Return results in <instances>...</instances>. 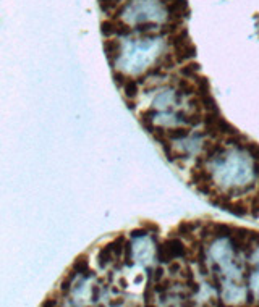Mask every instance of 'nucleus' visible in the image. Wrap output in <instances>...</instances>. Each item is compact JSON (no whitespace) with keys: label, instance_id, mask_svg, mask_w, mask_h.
<instances>
[{"label":"nucleus","instance_id":"f257e3e1","mask_svg":"<svg viewBox=\"0 0 259 307\" xmlns=\"http://www.w3.org/2000/svg\"><path fill=\"white\" fill-rule=\"evenodd\" d=\"M71 268L75 270L78 275H81L84 280L96 277V272L89 268V257H88V254H80V256H78L75 261H73Z\"/></svg>","mask_w":259,"mask_h":307},{"label":"nucleus","instance_id":"f03ea898","mask_svg":"<svg viewBox=\"0 0 259 307\" xmlns=\"http://www.w3.org/2000/svg\"><path fill=\"white\" fill-rule=\"evenodd\" d=\"M121 42L120 39H105L104 41V52H105V57H107V60L110 62V65H115V62L118 60L120 55H121Z\"/></svg>","mask_w":259,"mask_h":307},{"label":"nucleus","instance_id":"7ed1b4c3","mask_svg":"<svg viewBox=\"0 0 259 307\" xmlns=\"http://www.w3.org/2000/svg\"><path fill=\"white\" fill-rule=\"evenodd\" d=\"M212 178H214L212 173L206 167H193L191 170H189V183L194 184V186L203 184V183H214Z\"/></svg>","mask_w":259,"mask_h":307},{"label":"nucleus","instance_id":"20e7f679","mask_svg":"<svg viewBox=\"0 0 259 307\" xmlns=\"http://www.w3.org/2000/svg\"><path fill=\"white\" fill-rule=\"evenodd\" d=\"M172 52H173V55H175L177 63L180 65V63H183L187 60H191V58L196 55V47H194L191 41H187L183 45L177 47V49H172Z\"/></svg>","mask_w":259,"mask_h":307},{"label":"nucleus","instance_id":"39448f33","mask_svg":"<svg viewBox=\"0 0 259 307\" xmlns=\"http://www.w3.org/2000/svg\"><path fill=\"white\" fill-rule=\"evenodd\" d=\"M115 252H114V244L112 241L109 242V244H105L104 247H100V251L97 254V265L100 268H107L109 265H112L115 263Z\"/></svg>","mask_w":259,"mask_h":307},{"label":"nucleus","instance_id":"423d86ee","mask_svg":"<svg viewBox=\"0 0 259 307\" xmlns=\"http://www.w3.org/2000/svg\"><path fill=\"white\" fill-rule=\"evenodd\" d=\"M225 210L230 212L232 215L246 217L248 214H250V205H248L246 197H241V199H236V200H230V202L227 204Z\"/></svg>","mask_w":259,"mask_h":307},{"label":"nucleus","instance_id":"0eeeda50","mask_svg":"<svg viewBox=\"0 0 259 307\" xmlns=\"http://www.w3.org/2000/svg\"><path fill=\"white\" fill-rule=\"evenodd\" d=\"M191 136V128L189 126H170L167 128V137L170 141H182Z\"/></svg>","mask_w":259,"mask_h":307},{"label":"nucleus","instance_id":"6e6552de","mask_svg":"<svg viewBox=\"0 0 259 307\" xmlns=\"http://www.w3.org/2000/svg\"><path fill=\"white\" fill-rule=\"evenodd\" d=\"M156 261L162 263V265H168L172 261H175V259L172 257V254L168 252L164 241H157V244H156Z\"/></svg>","mask_w":259,"mask_h":307},{"label":"nucleus","instance_id":"1a4fd4ad","mask_svg":"<svg viewBox=\"0 0 259 307\" xmlns=\"http://www.w3.org/2000/svg\"><path fill=\"white\" fill-rule=\"evenodd\" d=\"M76 277H78V273H76L73 268L68 270L67 275H65V277H63L62 283H60V288H59V291H60V293L63 294V298H65V296H68V294L71 293L73 285H75V280H76Z\"/></svg>","mask_w":259,"mask_h":307},{"label":"nucleus","instance_id":"9d476101","mask_svg":"<svg viewBox=\"0 0 259 307\" xmlns=\"http://www.w3.org/2000/svg\"><path fill=\"white\" fill-rule=\"evenodd\" d=\"M177 91L183 97H191L196 94V84H194V81H189L188 78H182L177 83Z\"/></svg>","mask_w":259,"mask_h":307},{"label":"nucleus","instance_id":"9b49d317","mask_svg":"<svg viewBox=\"0 0 259 307\" xmlns=\"http://www.w3.org/2000/svg\"><path fill=\"white\" fill-rule=\"evenodd\" d=\"M232 231H234V226L212 221V240H229L232 236Z\"/></svg>","mask_w":259,"mask_h":307},{"label":"nucleus","instance_id":"f8f14e48","mask_svg":"<svg viewBox=\"0 0 259 307\" xmlns=\"http://www.w3.org/2000/svg\"><path fill=\"white\" fill-rule=\"evenodd\" d=\"M121 89H123L125 97L136 99V97H138V94H140V83L136 81V79H133V78H128V81L125 83V86Z\"/></svg>","mask_w":259,"mask_h":307},{"label":"nucleus","instance_id":"ddd939ff","mask_svg":"<svg viewBox=\"0 0 259 307\" xmlns=\"http://www.w3.org/2000/svg\"><path fill=\"white\" fill-rule=\"evenodd\" d=\"M201 70V65L196 62H189L187 63V65H183V66H180V70L178 73L182 75L183 78H194L199 73Z\"/></svg>","mask_w":259,"mask_h":307},{"label":"nucleus","instance_id":"4468645a","mask_svg":"<svg viewBox=\"0 0 259 307\" xmlns=\"http://www.w3.org/2000/svg\"><path fill=\"white\" fill-rule=\"evenodd\" d=\"M157 63H159V65L162 66L164 71L173 70V66L178 65L177 60H175V55H173V52H165V54H162L159 60H157Z\"/></svg>","mask_w":259,"mask_h":307},{"label":"nucleus","instance_id":"2eb2a0df","mask_svg":"<svg viewBox=\"0 0 259 307\" xmlns=\"http://www.w3.org/2000/svg\"><path fill=\"white\" fill-rule=\"evenodd\" d=\"M194 84H196V96H204L211 92V83L206 76H194Z\"/></svg>","mask_w":259,"mask_h":307},{"label":"nucleus","instance_id":"dca6fc26","mask_svg":"<svg viewBox=\"0 0 259 307\" xmlns=\"http://www.w3.org/2000/svg\"><path fill=\"white\" fill-rule=\"evenodd\" d=\"M248 205H250V215L253 219H259V193L248 196Z\"/></svg>","mask_w":259,"mask_h":307},{"label":"nucleus","instance_id":"f3484780","mask_svg":"<svg viewBox=\"0 0 259 307\" xmlns=\"http://www.w3.org/2000/svg\"><path fill=\"white\" fill-rule=\"evenodd\" d=\"M245 151L250 154V157L253 160H258L259 162V144L255 141H248L245 144Z\"/></svg>","mask_w":259,"mask_h":307},{"label":"nucleus","instance_id":"a211bd4d","mask_svg":"<svg viewBox=\"0 0 259 307\" xmlns=\"http://www.w3.org/2000/svg\"><path fill=\"white\" fill-rule=\"evenodd\" d=\"M112 76H114L115 84H117V88H123V86H125V83L128 81V78H126V75H125L123 71L114 70V71H112Z\"/></svg>","mask_w":259,"mask_h":307},{"label":"nucleus","instance_id":"6ab92c4d","mask_svg":"<svg viewBox=\"0 0 259 307\" xmlns=\"http://www.w3.org/2000/svg\"><path fill=\"white\" fill-rule=\"evenodd\" d=\"M149 235H151V233L147 231L144 226H140V228H135V230L130 231L131 240H141V238H146V236H149Z\"/></svg>","mask_w":259,"mask_h":307},{"label":"nucleus","instance_id":"aec40b11","mask_svg":"<svg viewBox=\"0 0 259 307\" xmlns=\"http://www.w3.org/2000/svg\"><path fill=\"white\" fill-rule=\"evenodd\" d=\"M162 278H165V270H164L162 263H159L154 270H152V280H154V283L161 282Z\"/></svg>","mask_w":259,"mask_h":307},{"label":"nucleus","instance_id":"412c9836","mask_svg":"<svg viewBox=\"0 0 259 307\" xmlns=\"http://www.w3.org/2000/svg\"><path fill=\"white\" fill-rule=\"evenodd\" d=\"M141 226H144V228L151 233V235H157V233H161V228H159V225L154 223V221H142Z\"/></svg>","mask_w":259,"mask_h":307},{"label":"nucleus","instance_id":"4be33fe9","mask_svg":"<svg viewBox=\"0 0 259 307\" xmlns=\"http://www.w3.org/2000/svg\"><path fill=\"white\" fill-rule=\"evenodd\" d=\"M180 270H182V263H180L177 259L168 263V273H170L172 277H177V275H180Z\"/></svg>","mask_w":259,"mask_h":307},{"label":"nucleus","instance_id":"5701e85b","mask_svg":"<svg viewBox=\"0 0 259 307\" xmlns=\"http://www.w3.org/2000/svg\"><path fill=\"white\" fill-rule=\"evenodd\" d=\"M100 293H102V288H100L99 285H93V288H91V299H93V303H97V301L100 299Z\"/></svg>","mask_w":259,"mask_h":307},{"label":"nucleus","instance_id":"b1692460","mask_svg":"<svg viewBox=\"0 0 259 307\" xmlns=\"http://www.w3.org/2000/svg\"><path fill=\"white\" fill-rule=\"evenodd\" d=\"M253 304H256V301H255V291L248 289L246 291V306H253Z\"/></svg>","mask_w":259,"mask_h":307},{"label":"nucleus","instance_id":"393cba45","mask_svg":"<svg viewBox=\"0 0 259 307\" xmlns=\"http://www.w3.org/2000/svg\"><path fill=\"white\" fill-rule=\"evenodd\" d=\"M55 296H57V294H54V296H49V298H47L46 301H42V306H59L60 303L55 299Z\"/></svg>","mask_w":259,"mask_h":307},{"label":"nucleus","instance_id":"a878e982","mask_svg":"<svg viewBox=\"0 0 259 307\" xmlns=\"http://www.w3.org/2000/svg\"><path fill=\"white\" fill-rule=\"evenodd\" d=\"M125 102H126V105H128V109H130V110H135V109H136V102H135V99H128V97H125Z\"/></svg>","mask_w":259,"mask_h":307},{"label":"nucleus","instance_id":"bb28decb","mask_svg":"<svg viewBox=\"0 0 259 307\" xmlns=\"http://www.w3.org/2000/svg\"><path fill=\"white\" fill-rule=\"evenodd\" d=\"M118 283L121 285V289H126V288H128V283H126V280H125V278H120V280H118Z\"/></svg>","mask_w":259,"mask_h":307}]
</instances>
